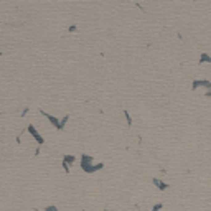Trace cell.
<instances>
[{
  "mask_svg": "<svg viewBox=\"0 0 211 211\" xmlns=\"http://www.w3.org/2000/svg\"><path fill=\"white\" fill-rule=\"evenodd\" d=\"M79 165L86 173H96V172L104 168V163H93V157L88 155V153H83V155H81Z\"/></svg>",
  "mask_w": 211,
  "mask_h": 211,
  "instance_id": "1",
  "label": "cell"
},
{
  "mask_svg": "<svg viewBox=\"0 0 211 211\" xmlns=\"http://www.w3.org/2000/svg\"><path fill=\"white\" fill-rule=\"evenodd\" d=\"M27 130H28V134H30L33 139H35V142L38 143V145H43V143H45V139L41 137V134L36 130L33 124H28V126H27Z\"/></svg>",
  "mask_w": 211,
  "mask_h": 211,
  "instance_id": "2",
  "label": "cell"
},
{
  "mask_svg": "<svg viewBox=\"0 0 211 211\" xmlns=\"http://www.w3.org/2000/svg\"><path fill=\"white\" fill-rule=\"evenodd\" d=\"M40 114L48 119V122H50L51 126L56 129V130H61V121H58V119H56L55 116H51V114H48V112H45V111H40Z\"/></svg>",
  "mask_w": 211,
  "mask_h": 211,
  "instance_id": "3",
  "label": "cell"
},
{
  "mask_svg": "<svg viewBox=\"0 0 211 211\" xmlns=\"http://www.w3.org/2000/svg\"><path fill=\"white\" fill-rule=\"evenodd\" d=\"M76 162V157L74 155H64L63 157V168L66 172H69V165H73Z\"/></svg>",
  "mask_w": 211,
  "mask_h": 211,
  "instance_id": "4",
  "label": "cell"
},
{
  "mask_svg": "<svg viewBox=\"0 0 211 211\" xmlns=\"http://www.w3.org/2000/svg\"><path fill=\"white\" fill-rule=\"evenodd\" d=\"M152 183L155 185V186H157V188L160 190V191H165V190H168V188H170V185H168V183H165V181L158 180L157 176H153V178H152Z\"/></svg>",
  "mask_w": 211,
  "mask_h": 211,
  "instance_id": "5",
  "label": "cell"
},
{
  "mask_svg": "<svg viewBox=\"0 0 211 211\" xmlns=\"http://www.w3.org/2000/svg\"><path fill=\"white\" fill-rule=\"evenodd\" d=\"M198 63H200V64H205V63H209V64H211V56L208 55V53H201Z\"/></svg>",
  "mask_w": 211,
  "mask_h": 211,
  "instance_id": "6",
  "label": "cell"
},
{
  "mask_svg": "<svg viewBox=\"0 0 211 211\" xmlns=\"http://www.w3.org/2000/svg\"><path fill=\"white\" fill-rule=\"evenodd\" d=\"M124 117H126V121H127V126L130 127L132 126V117H130V114H129V111H126V109H124Z\"/></svg>",
  "mask_w": 211,
  "mask_h": 211,
  "instance_id": "7",
  "label": "cell"
},
{
  "mask_svg": "<svg viewBox=\"0 0 211 211\" xmlns=\"http://www.w3.org/2000/svg\"><path fill=\"white\" fill-rule=\"evenodd\" d=\"M162 208H163V203H157V205H153V206H152V209H150V211H160Z\"/></svg>",
  "mask_w": 211,
  "mask_h": 211,
  "instance_id": "8",
  "label": "cell"
},
{
  "mask_svg": "<svg viewBox=\"0 0 211 211\" xmlns=\"http://www.w3.org/2000/svg\"><path fill=\"white\" fill-rule=\"evenodd\" d=\"M43 211H58V208H56L55 205H48V206L43 208Z\"/></svg>",
  "mask_w": 211,
  "mask_h": 211,
  "instance_id": "9",
  "label": "cell"
},
{
  "mask_svg": "<svg viewBox=\"0 0 211 211\" xmlns=\"http://www.w3.org/2000/svg\"><path fill=\"white\" fill-rule=\"evenodd\" d=\"M68 119H69V116H64L63 119H60V121H61V130H63V127L66 126V122H68Z\"/></svg>",
  "mask_w": 211,
  "mask_h": 211,
  "instance_id": "10",
  "label": "cell"
},
{
  "mask_svg": "<svg viewBox=\"0 0 211 211\" xmlns=\"http://www.w3.org/2000/svg\"><path fill=\"white\" fill-rule=\"evenodd\" d=\"M69 31H76V25H71L69 27Z\"/></svg>",
  "mask_w": 211,
  "mask_h": 211,
  "instance_id": "11",
  "label": "cell"
},
{
  "mask_svg": "<svg viewBox=\"0 0 211 211\" xmlns=\"http://www.w3.org/2000/svg\"><path fill=\"white\" fill-rule=\"evenodd\" d=\"M83 211H88V209H83Z\"/></svg>",
  "mask_w": 211,
  "mask_h": 211,
  "instance_id": "12",
  "label": "cell"
},
{
  "mask_svg": "<svg viewBox=\"0 0 211 211\" xmlns=\"http://www.w3.org/2000/svg\"><path fill=\"white\" fill-rule=\"evenodd\" d=\"M104 211H107V209H104Z\"/></svg>",
  "mask_w": 211,
  "mask_h": 211,
  "instance_id": "13",
  "label": "cell"
}]
</instances>
